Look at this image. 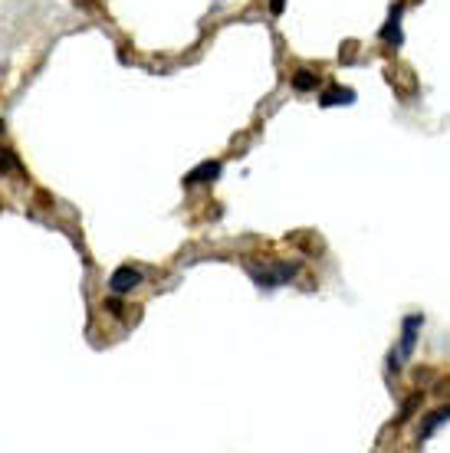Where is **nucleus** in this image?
Here are the masks:
<instances>
[{"label": "nucleus", "instance_id": "nucleus-6", "mask_svg": "<svg viewBox=\"0 0 450 453\" xmlns=\"http://www.w3.org/2000/svg\"><path fill=\"white\" fill-rule=\"evenodd\" d=\"M450 420V407H441V410H434L431 417L424 420V424H421V430H417V440H427V437L434 434V430L441 427V424H447Z\"/></svg>", "mask_w": 450, "mask_h": 453}, {"label": "nucleus", "instance_id": "nucleus-5", "mask_svg": "<svg viewBox=\"0 0 450 453\" xmlns=\"http://www.w3.org/2000/svg\"><path fill=\"white\" fill-rule=\"evenodd\" d=\"M355 102V92L352 89H329V92H323V99H319V105L323 109H332V105H352Z\"/></svg>", "mask_w": 450, "mask_h": 453}, {"label": "nucleus", "instance_id": "nucleus-4", "mask_svg": "<svg viewBox=\"0 0 450 453\" xmlns=\"http://www.w3.org/2000/svg\"><path fill=\"white\" fill-rule=\"evenodd\" d=\"M217 174H221V161H204V164H197L194 171H187V174H184V184H187V188H194V184L214 181Z\"/></svg>", "mask_w": 450, "mask_h": 453}, {"label": "nucleus", "instance_id": "nucleus-3", "mask_svg": "<svg viewBox=\"0 0 450 453\" xmlns=\"http://www.w3.org/2000/svg\"><path fill=\"white\" fill-rule=\"evenodd\" d=\"M424 325V316L417 312V316H408L404 325H401V358H411V351L417 345V329Z\"/></svg>", "mask_w": 450, "mask_h": 453}, {"label": "nucleus", "instance_id": "nucleus-8", "mask_svg": "<svg viewBox=\"0 0 450 453\" xmlns=\"http://www.w3.org/2000/svg\"><path fill=\"white\" fill-rule=\"evenodd\" d=\"M315 86H319V76L309 73V69H299L296 76H293V89H296V92H313Z\"/></svg>", "mask_w": 450, "mask_h": 453}, {"label": "nucleus", "instance_id": "nucleus-7", "mask_svg": "<svg viewBox=\"0 0 450 453\" xmlns=\"http://www.w3.org/2000/svg\"><path fill=\"white\" fill-rule=\"evenodd\" d=\"M382 36H384V40H388V43L401 46V40H404V36H401V4H398V7H391L388 26H384V30H382Z\"/></svg>", "mask_w": 450, "mask_h": 453}, {"label": "nucleus", "instance_id": "nucleus-2", "mask_svg": "<svg viewBox=\"0 0 450 453\" xmlns=\"http://www.w3.org/2000/svg\"><path fill=\"white\" fill-rule=\"evenodd\" d=\"M142 282V273L138 270H132V266H119L115 273H112V279H109V286H112V292L115 296H125V292H132Z\"/></svg>", "mask_w": 450, "mask_h": 453}, {"label": "nucleus", "instance_id": "nucleus-1", "mask_svg": "<svg viewBox=\"0 0 450 453\" xmlns=\"http://www.w3.org/2000/svg\"><path fill=\"white\" fill-rule=\"evenodd\" d=\"M246 270H250V276L256 279V286H263V289H276V286H283V282H289L293 276H296L299 266L296 263H270V266H253L246 263Z\"/></svg>", "mask_w": 450, "mask_h": 453}, {"label": "nucleus", "instance_id": "nucleus-10", "mask_svg": "<svg viewBox=\"0 0 450 453\" xmlns=\"http://www.w3.org/2000/svg\"><path fill=\"white\" fill-rule=\"evenodd\" d=\"M283 7H286V0H270V10H273V14H283Z\"/></svg>", "mask_w": 450, "mask_h": 453}, {"label": "nucleus", "instance_id": "nucleus-9", "mask_svg": "<svg viewBox=\"0 0 450 453\" xmlns=\"http://www.w3.org/2000/svg\"><path fill=\"white\" fill-rule=\"evenodd\" d=\"M14 168H17V161H14V154L0 148V171H14Z\"/></svg>", "mask_w": 450, "mask_h": 453}]
</instances>
